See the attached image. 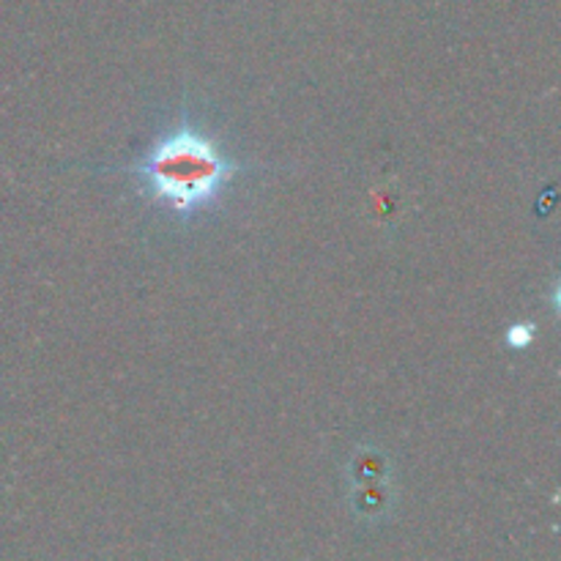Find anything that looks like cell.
Listing matches in <instances>:
<instances>
[{
    "label": "cell",
    "instance_id": "1",
    "mask_svg": "<svg viewBox=\"0 0 561 561\" xmlns=\"http://www.w3.org/2000/svg\"><path fill=\"white\" fill-rule=\"evenodd\" d=\"M233 173V162L222 148L192 124L175 126L135 164L142 190L179 217L214 206Z\"/></svg>",
    "mask_w": 561,
    "mask_h": 561
},
{
    "label": "cell",
    "instance_id": "2",
    "mask_svg": "<svg viewBox=\"0 0 561 561\" xmlns=\"http://www.w3.org/2000/svg\"><path fill=\"white\" fill-rule=\"evenodd\" d=\"M535 340V327L531 323H513L507 329V345L510 348H529Z\"/></svg>",
    "mask_w": 561,
    "mask_h": 561
}]
</instances>
